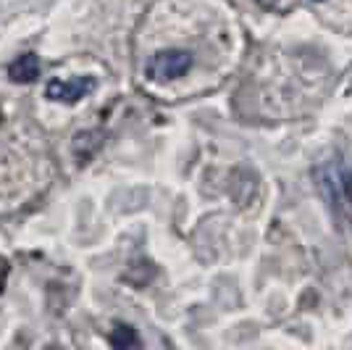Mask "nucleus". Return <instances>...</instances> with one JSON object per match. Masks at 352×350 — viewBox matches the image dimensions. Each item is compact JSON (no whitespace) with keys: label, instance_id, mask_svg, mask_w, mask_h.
Masks as SVG:
<instances>
[{"label":"nucleus","instance_id":"obj_1","mask_svg":"<svg viewBox=\"0 0 352 350\" xmlns=\"http://www.w3.org/2000/svg\"><path fill=\"white\" fill-rule=\"evenodd\" d=\"M190 50H161L147 61V76L153 82H171L176 76H184L192 69Z\"/></svg>","mask_w":352,"mask_h":350},{"label":"nucleus","instance_id":"obj_2","mask_svg":"<svg viewBox=\"0 0 352 350\" xmlns=\"http://www.w3.org/2000/svg\"><path fill=\"white\" fill-rule=\"evenodd\" d=\"M89 90H95V79L87 76V74H82V76H72V79H53V82H47L45 95L50 101L72 105V103L82 101Z\"/></svg>","mask_w":352,"mask_h":350},{"label":"nucleus","instance_id":"obj_3","mask_svg":"<svg viewBox=\"0 0 352 350\" xmlns=\"http://www.w3.org/2000/svg\"><path fill=\"white\" fill-rule=\"evenodd\" d=\"M316 179H318V190L323 192V198L337 208L342 203V190H344V176H342V166L337 161H323L316 169Z\"/></svg>","mask_w":352,"mask_h":350},{"label":"nucleus","instance_id":"obj_4","mask_svg":"<svg viewBox=\"0 0 352 350\" xmlns=\"http://www.w3.org/2000/svg\"><path fill=\"white\" fill-rule=\"evenodd\" d=\"M6 74H8V79L16 82V85H30V82H34L40 76V59L34 53H21V56H16L8 63Z\"/></svg>","mask_w":352,"mask_h":350},{"label":"nucleus","instance_id":"obj_5","mask_svg":"<svg viewBox=\"0 0 352 350\" xmlns=\"http://www.w3.org/2000/svg\"><path fill=\"white\" fill-rule=\"evenodd\" d=\"M103 145V134L100 132H79L74 140V156L79 158V163H87Z\"/></svg>","mask_w":352,"mask_h":350},{"label":"nucleus","instance_id":"obj_6","mask_svg":"<svg viewBox=\"0 0 352 350\" xmlns=\"http://www.w3.org/2000/svg\"><path fill=\"white\" fill-rule=\"evenodd\" d=\"M108 340H111V345L116 350H129L140 345V335L134 332V327H129V324H116Z\"/></svg>","mask_w":352,"mask_h":350},{"label":"nucleus","instance_id":"obj_7","mask_svg":"<svg viewBox=\"0 0 352 350\" xmlns=\"http://www.w3.org/2000/svg\"><path fill=\"white\" fill-rule=\"evenodd\" d=\"M0 121H3V114H0Z\"/></svg>","mask_w":352,"mask_h":350}]
</instances>
